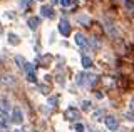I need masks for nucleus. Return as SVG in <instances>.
Segmentation results:
<instances>
[{
  "label": "nucleus",
  "mask_w": 134,
  "mask_h": 132,
  "mask_svg": "<svg viewBox=\"0 0 134 132\" xmlns=\"http://www.w3.org/2000/svg\"><path fill=\"white\" fill-rule=\"evenodd\" d=\"M10 121L14 122V124H17V125H20V124L24 122V114H22V109H20V107H14Z\"/></svg>",
  "instance_id": "nucleus-1"
},
{
  "label": "nucleus",
  "mask_w": 134,
  "mask_h": 132,
  "mask_svg": "<svg viewBox=\"0 0 134 132\" xmlns=\"http://www.w3.org/2000/svg\"><path fill=\"white\" fill-rule=\"evenodd\" d=\"M104 122H106V127L109 130H112V132H116L117 127H119V122H117V119L114 115H107V117L104 119Z\"/></svg>",
  "instance_id": "nucleus-2"
},
{
  "label": "nucleus",
  "mask_w": 134,
  "mask_h": 132,
  "mask_svg": "<svg viewBox=\"0 0 134 132\" xmlns=\"http://www.w3.org/2000/svg\"><path fill=\"white\" fill-rule=\"evenodd\" d=\"M57 30L60 32L64 37H69L70 35V25H69V22H67L65 19H62L60 22H59V27H57Z\"/></svg>",
  "instance_id": "nucleus-3"
},
{
  "label": "nucleus",
  "mask_w": 134,
  "mask_h": 132,
  "mask_svg": "<svg viewBox=\"0 0 134 132\" xmlns=\"http://www.w3.org/2000/svg\"><path fill=\"white\" fill-rule=\"evenodd\" d=\"M0 82H2L3 85H15L17 84L15 77L12 75V74H3V75L0 77Z\"/></svg>",
  "instance_id": "nucleus-4"
},
{
  "label": "nucleus",
  "mask_w": 134,
  "mask_h": 132,
  "mask_svg": "<svg viewBox=\"0 0 134 132\" xmlns=\"http://www.w3.org/2000/svg\"><path fill=\"white\" fill-rule=\"evenodd\" d=\"M8 110H10V100L7 97H0V112L8 114Z\"/></svg>",
  "instance_id": "nucleus-5"
},
{
  "label": "nucleus",
  "mask_w": 134,
  "mask_h": 132,
  "mask_svg": "<svg viewBox=\"0 0 134 132\" xmlns=\"http://www.w3.org/2000/svg\"><path fill=\"white\" fill-rule=\"evenodd\" d=\"M40 15H42V17H45V19H54V10H52V7L42 5V7H40Z\"/></svg>",
  "instance_id": "nucleus-6"
},
{
  "label": "nucleus",
  "mask_w": 134,
  "mask_h": 132,
  "mask_svg": "<svg viewBox=\"0 0 134 132\" xmlns=\"http://www.w3.org/2000/svg\"><path fill=\"white\" fill-rule=\"evenodd\" d=\"M27 25L30 30H37V27L40 25V17H29L27 19Z\"/></svg>",
  "instance_id": "nucleus-7"
},
{
  "label": "nucleus",
  "mask_w": 134,
  "mask_h": 132,
  "mask_svg": "<svg viewBox=\"0 0 134 132\" xmlns=\"http://www.w3.org/2000/svg\"><path fill=\"white\" fill-rule=\"evenodd\" d=\"M64 115H65V119H67V121H75V119H79V112H77V110L74 109V107H70V109H67Z\"/></svg>",
  "instance_id": "nucleus-8"
},
{
  "label": "nucleus",
  "mask_w": 134,
  "mask_h": 132,
  "mask_svg": "<svg viewBox=\"0 0 134 132\" xmlns=\"http://www.w3.org/2000/svg\"><path fill=\"white\" fill-rule=\"evenodd\" d=\"M7 42H8V45H19L20 44V39H19V35H17V34H14V32H8Z\"/></svg>",
  "instance_id": "nucleus-9"
},
{
  "label": "nucleus",
  "mask_w": 134,
  "mask_h": 132,
  "mask_svg": "<svg viewBox=\"0 0 134 132\" xmlns=\"http://www.w3.org/2000/svg\"><path fill=\"white\" fill-rule=\"evenodd\" d=\"M75 22L81 23V25H89L91 19H89V15H86V14H79L77 17H75Z\"/></svg>",
  "instance_id": "nucleus-10"
},
{
  "label": "nucleus",
  "mask_w": 134,
  "mask_h": 132,
  "mask_svg": "<svg viewBox=\"0 0 134 132\" xmlns=\"http://www.w3.org/2000/svg\"><path fill=\"white\" fill-rule=\"evenodd\" d=\"M74 42H75V45H79V47H84V45H86V37H84V34L77 32V34L74 35Z\"/></svg>",
  "instance_id": "nucleus-11"
},
{
  "label": "nucleus",
  "mask_w": 134,
  "mask_h": 132,
  "mask_svg": "<svg viewBox=\"0 0 134 132\" xmlns=\"http://www.w3.org/2000/svg\"><path fill=\"white\" fill-rule=\"evenodd\" d=\"M84 79H86V82H84V84L94 85L96 82H97V75H96V74H84Z\"/></svg>",
  "instance_id": "nucleus-12"
},
{
  "label": "nucleus",
  "mask_w": 134,
  "mask_h": 132,
  "mask_svg": "<svg viewBox=\"0 0 134 132\" xmlns=\"http://www.w3.org/2000/svg\"><path fill=\"white\" fill-rule=\"evenodd\" d=\"M8 124H10V117H8V114H2V112H0V127H2V129H7Z\"/></svg>",
  "instance_id": "nucleus-13"
},
{
  "label": "nucleus",
  "mask_w": 134,
  "mask_h": 132,
  "mask_svg": "<svg viewBox=\"0 0 134 132\" xmlns=\"http://www.w3.org/2000/svg\"><path fill=\"white\" fill-rule=\"evenodd\" d=\"M81 110H82V112H89V110H92V102L87 100V99L82 100L81 102Z\"/></svg>",
  "instance_id": "nucleus-14"
},
{
  "label": "nucleus",
  "mask_w": 134,
  "mask_h": 132,
  "mask_svg": "<svg viewBox=\"0 0 134 132\" xmlns=\"http://www.w3.org/2000/svg\"><path fill=\"white\" fill-rule=\"evenodd\" d=\"M104 27H106V30L109 32V35H112V37H116V35H117V30L114 28V25H112L109 20H106V25H104Z\"/></svg>",
  "instance_id": "nucleus-15"
},
{
  "label": "nucleus",
  "mask_w": 134,
  "mask_h": 132,
  "mask_svg": "<svg viewBox=\"0 0 134 132\" xmlns=\"http://www.w3.org/2000/svg\"><path fill=\"white\" fill-rule=\"evenodd\" d=\"M57 100H59L57 95H49V97H47V105H49V107H55V105H57Z\"/></svg>",
  "instance_id": "nucleus-16"
},
{
  "label": "nucleus",
  "mask_w": 134,
  "mask_h": 132,
  "mask_svg": "<svg viewBox=\"0 0 134 132\" xmlns=\"http://www.w3.org/2000/svg\"><path fill=\"white\" fill-rule=\"evenodd\" d=\"M124 5H126V10L134 14V0H124Z\"/></svg>",
  "instance_id": "nucleus-17"
},
{
  "label": "nucleus",
  "mask_w": 134,
  "mask_h": 132,
  "mask_svg": "<svg viewBox=\"0 0 134 132\" xmlns=\"http://www.w3.org/2000/svg\"><path fill=\"white\" fill-rule=\"evenodd\" d=\"M24 69L27 70V74L29 72H34V70H35V64H32V62H25V64H24Z\"/></svg>",
  "instance_id": "nucleus-18"
},
{
  "label": "nucleus",
  "mask_w": 134,
  "mask_h": 132,
  "mask_svg": "<svg viewBox=\"0 0 134 132\" xmlns=\"http://www.w3.org/2000/svg\"><path fill=\"white\" fill-rule=\"evenodd\" d=\"M81 62H82V67H84V69H89V67H91V64H92V62H91V59H89L87 55H84Z\"/></svg>",
  "instance_id": "nucleus-19"
},
{
  "label": "nucleus",
  "mask_w": 134,
  "mask_h": 132,
  "mask_svg": "<svg viewBox=\"0 0 134 132\" xmlns=\"http://www.w3.org/2000/svg\"><path fill=\"white\" fill-rule=\"evenodd\" d=\"M59 3H60L62 7H70V5H74V3H77V0H59Z\"/></svg>",
  "instance_id": "nucleus-20"
},
{
  "label": "nucleus",
  "mask_w": 134,
  "mask_h": 132,
  "mask_svg": "<svg viewBox=\"0 0 134 132\" xmlns=\"http://www.w3.org/2000/svg\"><path fill=\"white\" fill-rule=\"evenodd\" d=\"M25 62H27V60H25L22 55H15V64L19 65V67H24V64H25Z\"/></svg>",
  "instance_id": "nucleus-21"
},
{
  "label": "nucleus",
  "mask_w": 134,
  "mask_h": 132,
  "mask_svg": "<svg viewBox=\"0 0 134 132\" xmlns=\"http://www.w3.org/2000/svg\"><path fill=\"white\" fill-rule=\"evenodd\" d=\"M75 84L77 85H84V74L79 72L77 75H75Z\"/></svg>",
  "instance_id": "nucleus-22"
},
{
  "label": "nucleus",
  "mask_w": 134,
  "mask_h": 132,
  "mask_svg": "<svg viewBox=\"0 0 134 132\" xmlns=\"http://www.w3.org/2000/svg\"><path fill=\"white\" fill-rule=\"evenodd\" d=\"M27 80L30 82V84H35V82H37V77H35V74H34V72H29V74H27Z\"/></svg>",
  "instance_id": "nucleus-23"
},
{
  "label": "nucleus",
  "mask_w": 134,
  "mask_h": 132,
  "mask_svg": "<svg viewBox=\"0 0 134 132\" xmlns=\"http://www.w3.org/2000/svg\"><path fill=\"white\" fill-rule=\"evenodd\" d=\"M74 130L75 132H86V127H84V124L77 122V124H75V127H74Z\"/></svg>",
  "instance_id": "nucleus-24"
},
{
  "label": "nucleus",
  "mask_w": 134,
  "mask_h": 132,
  "mask_svg": "<svg viewBox=\"0 0 134 132\" xmlns=\"http://www.w3.org/2000/svg\"><path fill=\"white\" fill-rule=\"evenodd\" d=\"M102 114H104V112H102V109H97L94 114H92V119H94V121H99V117H100Z\"/></svg>",
  "instance_id": "nucleus-25"
},
{
  "label": "nucleus",
  "mask_w": 134,
  "mask_h": 132,
  "mask_svg": "<svg viewBox=\"0 0 134 132\" xmlns=\"http://www.w3.org/2000/svg\"><path fill=\"white\" fill-rule=\"evenodd\" d=\"M39 90L42 94H45V95H49V87L47 85H39Z\"/></svg>",
  "instance_id": "nucleus-26"
},
{
  "label": "nucleus",
  "mask_w": 134,
  "mask_h": 132,
  "mask_svg": "<svg viewBox=\"0 0 134 132\" xmlns=\"http://www.w3.org/2000/svg\"><path fill=\"white\" fill-rule=\"evenodd\" d=\"M30 2H32V0H20V5H22V9H25V7H27Z\"/></svg>",
  "instance_id": "nucleus-27"
},
{
  "label": "nucleus",
  "mask_w": 134,
  "mask_h": 132,
  "mask_svg": "<svg viewBox=\"0 0 134 132\" xmlns=\"http://www.w3.org/2000/svg\"><path fill=\"white\" fill-rule=\"evenodd\" d=\"M126 117H127V121H134V114H132V110H131V112H126Z\"/></svg>",
  "instance_id": "nucleus-28"
},
{
  "label": "nucleus",
  "mask_w": 134,
  "mask_h": 132,
  "mask_svg": "<svg viewBox=\"0 0 134 132\" xmlns=\"http://www.w3.org/2000/svg\"><path fill=\"white\" fill-rule=\"evenodd\" d=\"M129 109L134 110V95H132V100H131V104H129Z\"/></svg>",
  "instance_id": "nucleus-29"
},
{
  "label": "nucleus",
  "mask_w": 134,
  "mask_h": 132,
  "mask_svg": "<svg viewBox=\"0 0 134 132\" xmlns=\"http://www.w3.org/2000/svg\"><path fill=\"white\" fill-rule=\"evenodd\" d=\"M50 3H54V5H55V3H59V0H50Z\"/></svg>",
  "instance_id": "nucleus-30"
},
{
  "label": "nucleus",
  "mask_w": 134,
  "mask_h": 132,
  "mask_svg": "<svg viewBox=\"0 0 134 132\" xmlns=\"http://www.w3.org/2000/svg\"><path fill=\"white\" fill-rule=\"evenodd\" d=\"M14 132H22V130H20V129H15V130H14Z\"/></svg>",
  "instance_id": "nucleus-31"
},
{
  "label": "nucleus",
  "mask_w": 134,
  "mask_h": 132,
  "mask_svg": "<svg viewBox=\"0 0 134 132\" xmlns=\"http://www.w3.org/2000/svg\"><path fill=\"white\" fill-rule=\"evenodd\" d=\"M2 132H10V130H7V129H2Z\"/></svg>",
  "instance_id": "nucleus-32"
},
{
  "label": "nucleus",
  "mask_w": 134,
  "mask_h": 132,
  "mask_svg": "<svg viewBox=\"0 0 134 132\" xmlns=\"http://www.w3.org/2000/svg\"><path fill=\"white\" fill-rule=\"evenodd\" d=\"M39 2H44V0H39Z\"/></svg>",
  "instance_id": "nucleus-33"
},
{
  "label": "nucleus",
  "mask_w": 134,
  "mask_h": 132,
  "mask_svg": "<svg viewBox=\"0 0 134 132\" xmlns=\"http://www.w3.org/2000/svg\"><path fill=\"white\" fill-rule=\"evenodd\" d=\"M96 132H99V130H96Z\"/></svg>",
  "instance_id": "nucleus-34"
},
{
  "label": "nucleus",
  "mask_w": 134,
  "mask_h": 132,
  "mask_svg": "<svg viewBox=\"0 0 134 132\" xmlns=\"http://www.w3.org/2000/svg\"><path fill=\"white\" fill-rule=\"evenodd\" d=\"M0 30H2V28H0Z\"/></svg>",
  "instance_id": "nucleus-35"
}]
</instances>
